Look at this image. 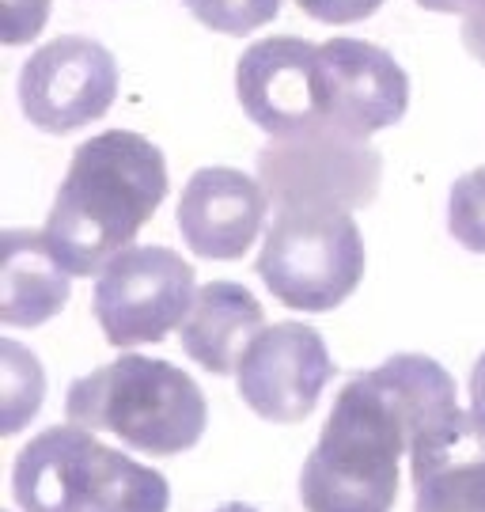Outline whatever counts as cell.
Segmentation results:
<instances>
[{
  "instance_id": "obj_1",
  "label": "cell",
  "mask_w": 485,
  "mask_h": 512,
  "mask_svg": "<svg viewBox=\"0 0 485 512\" xmlns=\"http://www.w3.org/2000/svg\"><path fill=\"white\" fill-rule=\"evenodd\" d=\"M167 198V160L133 129H107L72 152L42 236L72 277L103 274Z\"/></svg>"
},
{
  "instance_id": "obj_2",
  "label": "cell",
  "mask_w": 485,
  "mask_h": 512,
  "mask_svg": "<svg viewBox=\"0 0 485 512\" xmlns=\"http://www.w3.org/2000/svg\"><path fill=\"white\" fill-rule=\"evenodd\" d=\"M410 437L391 395L372 372L338 391L319 444L300 475L307 512H391L398 497V459Z\"/></svg>"
},
{
  "instance_id": "obj_3",
  "label": "cell",
  "mask_w": 485,
  "mask_h": 512,
  "mask_svg": "<svg viewBox=\"0 0 485 512\" xmlns=\"http://www.w3.org/2000/svg\"><path fill=\"white\" fill-rule=\"evenodd\" d=\"M65 414L72 425L110 433L144 456L190 452L209 425V403L194 376L144 353H122L80 376L65 395Z\"/></svg>"
},
{
  "instance_id": "obj_4",
  "label": "cell",
  "mask_w": 485,
  "mask_h": 512,
  "mask_svg": "<svg viewBox=\"0 0 485 512\" xmlns=\"http://www.w3.org/2000/svg\"><path fill=\"white\" fill-rule=\"evenodd\" d=\"M12 494L23 512H167L171 486L69 421L19 448Z\"/></svg>"
},
{
  "instance_id": "obj_5",
  "label": "cell",
  "mask_w": 485,
  "mask_h": 512,
  "mask_svg": "<svg viewBox=\"0 0 485 512\" xmlns=\"http://www.w3.org/2000/svg\"><path fill=\"white\" fill-rule=\"evenodd\" d=\"M258 277L292 311L345 304L364 277V239L345 209H281L266 228Z\"/></svg>"
},
{
  "instance_id": "obj_6",
  "label": "cell",
  "mask_w": 485,
  "mask_h": 512,
  "mask_svg": "<svg viewBox=\"0 0 485 512\" xmlns=\"http://www.w3.org/2000/svg\"><path fill=\"white\" fill-rule=\"evenodd\" d=\"M383 164L364 137L319 129L270 141L258 152V183L281 209H357L379 194Z\"/></svg>"
},
{
  "instance_id": "obj_7",
  "label": "cell",
  "mask_w": 485,
  "mask_h": 512,
  "mask_svg": "<svg viewBox=\"0 0 485 512\" xmlns=\"http://www.w3.org/2000/svg\"><path fill=\"white\" fill-rule=\"evenodd\" d=\"M194 266L171 247H129L99 274L95 319L118 349L163 342L194 308Z\"/></svg>"
},
{
  "instance_id": "obj_8",
  "label": "cell",
  "mask_w": 485,
  "mask_h": 512,
  "mask_svg": "<svg viewBox=\"0 0 485 512\" xmlns=\"http://www.w3.org/2000/svg\"><path fill=\"white\" fill-rule=\"evenodd\" d=\"M118 95V61L84 35L38 46L19 73V103L42 133H72L99 122Z\"/></svg>"
},
{
  "instance_id": "obj_9",
  "label": "cell",
  "mask_w": 485,
  "mask_h": 512,
  "mask_svg": "<svg viewBox=\"0 0 485 512\" xmlns=\"http://www.w3.org/2000/svg\"><path fill=\"white\" fill-rule=\"evenodd\" d=\"M315 103L326 129L372 137L402 122L410 107V80L376 42L330 38L315 46Z\"/></svg>"
},
{
  "instance_id": "obj_10",
  "label": "cell",
  "mask_w": 485,
  "mask_h": 512,
  "mask_svg": "<svg viewBox=\"0 0 485 512\" xmlns=\"http://www.w3.org/2000/svg\"><path fill=\"white\" fill-rule=\"evenodd\" d=\"M330 376L334 361L319 330L307 323H273L243 353L235 387L262 421L296 425L319 406Z\"/></svg>"
},
{
  "instance_id": "obj_11",
  "label": "cell",
  "mask_w": 485,
  "mask_h": 512,
  "mask_svg": "<svg viewBox=\"0 0 485 512\" xmlns=\"http://www.w3.org/2000/svg\"><path fill=\"white\" fill-rule=\"evenodd\" d=\"M315 46L319 42L292 35L262 38L235 65V95L270 141L326 129L315 103Z\"/></svg>"
},
{
  "instance_id": "obj_12",
  "label": "cell",
  "mask_w": 485,
  "mask_h": 512,
  "mask_svg": "<svg viewBox=\"0 0 485 512\" xmlns=\"http://www.w3.org/2000/svg\"><path fill=\"white\" fill-rule=\"evenodd\" d=\"M270 198L258 179L235 167H201L182 186L179 232L186 247L209 262H235L254 247Z\"/></svg>"
},
{
  "instance_id": "obj_13",
  "label": "cell",
  "mask_w": 485,
  "mask_h": 512,
  "mask_svg": "<svg viewBox=\"0 0 485 512\" xmlns=\"http://www.w3.org/2000/svg\"><path fill=\"white\" fill-rule=\"evenodd\" d=\"M266 330V311L235 281H209L194 296V308L182 319V349L205 372L228 376L239 368L243 353Z\"/></svg>"
},
{
  "instance_id": "obj_14",
  "label": "cell",
  "mask_w": 485,
  "mask_h": 512,
  "mask_svg": "<svg viewBox=\"0 0 485 512\" xmlns=\"http://www.w3.org/2000/svg\"><path fill=\"white\" fill-rule=\"evenodd\" d=\"M69 277L42 232L8 228L0 239V323L42 327L54 319L72 296Z\"/></svg>"
},
{
  "instance_id": "obj_15",
  "label": "cell",
  "mask_w": 485,
  "mask_h": 512,
  "mask_svg": "<svg viewBox=\"0 0 485 512\" xmlns=\"http://www.w3.org/2000/svg\"><path fill=\"white\" fill-rule=\"evenodd\" d=\"M414 512H485V437L467 429L432 456L414 459Z\"/></svg>"
},
{
  "instance_id": "obj_16",
  "label": "cell",
  "mask_w": 485,
  "mask_h": 512,
  "mask_svg": "<svg viewBox=\"0 0 485 512\" xmlns=\"http://www.w3.org/2000/svg\"><path fill=\"white\" fill-rule=\"evenodd\" d=\"M0 433L4 437H16L27 421L42 410L46 399V372L38 365L35 353L12 342V338H0Z\"/></svg>"
},
{
  "instance_id": "obj_17",
  "label": "cell",
  "mask_w": 485,
  "mask_h": 512,
  "mask_svg": "<svg viewBox=\"0 0 485 512\" xmlns=\"http://www.w3.org/2000/svg\"><path fill=\"white\" fill-rule=\"evenodd\" d=\"M448 228L467 251L485 255V167L455 179L448 202Z\"/></svg>"
},
{
  "instance_id": "obj_18",
  "label": "cell",
  "mask_w": 485,
  "mask_h": 512,
  "mask_svg": "<svg viewBox=\"0 0 485 512\" xmlns=\"http://www.w3.org/2000/svg\"><path fill=\"white\" fill-rule=\"evenodd\" d=\"M186 8L209 31L251 35L281 12V0H186Z\"/></svg>"
},
{
  "instance_id": "obj_19",
  "label": "cell",
  "mask_w": 485,
  "mask_h": 512,
  "mask_svg": "<svg viewBox=\"0 0 485 512\" xmlns=\"http://www.w3.org/2000/svg\"><path fill=\"white\" fill-rule=\"evenodd\" d=\"M50 19V0H0V38L4 46H23L42 35Z\"/></svg>"
},
{
  "instance_id": "obj_20",
  "label": "cell",
  "mask_w": 485,
  "mask_h": 512,
  "mask_svg": "<svg viewBox=\"0 0 485 512\" xmlns=\"http://www.w3.org/2000/svg\"><path fill=\"white\" fill-rule=\"evenodd\" d=\"M296 8L319 23H357L376 16L383 0H296Z\"/></svg>"
},
{
  "instance_id": "obj_21",
  "label": "cell",
  "mask_w": 485,
  "mask_h": 512,
  "mask_svg": "<svg viewBox=\"0 0 485 512\" xmlns=\"http://www.w3.org/2000/svg\"><path fill=\"white\" fill-rule=\"evenodd\" d=\"M463 46L470 50L474 61L485 65V0H474L470 12L463 16Z\"/></svg>"
},
{
  "instance_id": "obj_22",
  "label": "cell",
  "mask_w": 485,
  "mask_h": 512,
  "mask_svg": "<svg viewBox=\"0 0 485 512\" xmlns=\"http://www.w3.org/2000/svg\"><path fill=\"white\" fill-rule=\"evenodd\" d=\"M470 421L485 437V353L474 361V372H470Z\"/></svg>"
},
{
  "instance_id": "obj_23",
  "label": "cell",
  "mask_w": 485,
  "mask_h": 512,
  "mask_svg": "<svg viewBox=\"0 0 485 512\" xmlns=\"http://www.w3.org/2000/svg\"><path fill=\"white\" fill-rule=\"evenodd\" d=\"M417 4L429 12H444V16H467L474 0H417Z\"/></svg>"
},
{
  "instance_id": "obj_24",
  "label": "cell",
  "mask_w": 485,
  "mask_h": 512,
  "mask_svg": "<svg viewBox=\"0 0 485 512\" xmlns=\"http://www.w3.org/2000/svg\"><path fill=\"white\" fill-rule=\"evenodd\" d=\"M216 512H258V509L243 505V501H232V505H224V509H216Z\"/></svg>"
}]
</instances>
